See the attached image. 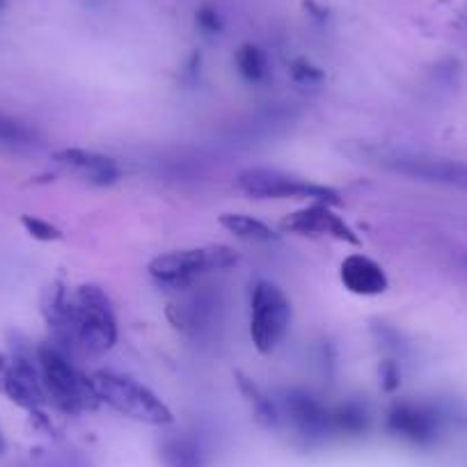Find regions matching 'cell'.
Masks as SVG:
<instances>
[{"label": "cell", "instance_id": "obj_10", "mask_svg": "<svg viewBox=\"0 0 467 467\" xmlns=\"http://www.w3.org/2000/svg\"><path fill=\"white\" fill-rule=\"evenodd\" d=\"M282 408H285V415L289 417L296 433L307 442H321V440L335 435L332 410L307 389H286L282 397Z\"/></svg>", "mask_w": 467, "mask_h": 467}, {"label": "cell", "instance_id": "obj_9", "mask_svg": "<svg viewBox=\"0 0 467 467\" xmlns=\"http://www.w3.org/2000/svg\"><path fill=\"white\" fill-rule=\"evenodd\" d=\"M0 385L3 392L26 410H39L48 401L39 376L37 356L33 360L26 350H12L10 356L0 360Z\"/></svg>", "mask_w": 467, "mask_h": 467}, {"label": "cell", "instance_id": "obj_2", "mask_svg": "<svg viewBox=\"0 0 467 467\" xmlns=\"http://www.w3.org/2000/svg\"><path fill=\"white\" fill-rule=\"evenodd\" d=\"M67 344L83 348L89 356L108 353L117 344V318L101 286L83 285L71 296Z\"/></svg>", "mask_w": 467, "mask_h": 467}, {"label": "cell", "instance_id": "obj_12", "mask_svg": "<svg viewBox=\"0 0 467 467\" xmlns=\"http://www.w3.org/2000/svg\"><path fill=\"white\" fill-rule=\"evenodd\" d=\"M53 161H56L60 168L78 174L80 179H85L88 183H94V186H110V183H115L117 179H119V174H122L119 163H117L112 156L99 154V151L89 150H76V147L56 151V154H53Z\"/></svg>", "mask_w": 467, "mask_h": 467}, {"label": "cell", "instance_id": "obj_1", "mask_svg": "<svg viewBox=\"0 0 467 467\" xmlns=\"http://www.w3.org/2000/svg\"><path fill=\"white\" fill-rule=\"evenodd\" d=\"M350 154L360 163L374 165V168L385 170V172L410 177L415 182L440 183V186L467 191L465 161L438 159V156L417 154V151L397 150V147L388 145H358Z\"/></svg>", "mask_w": 467, "mask_h": 467}, {"label": "cell", "instance_id": "obj_16", "mask_svg": "<svg viewBox=\"0 0 467 467\" xmlns=\"http://www.w3.org/2000/svg\"><path fill=\"white\" fill-rule=\"evenodd\" d=\"M39 145L42 138L33 127L0 110V147L12 151H30L37 150Z\"/></svg>", "mask_w": 467, "mask_h": 467}, {"label": "cell", "instance_id": "obj_20", "mask_svg": "<svg viewBox=\"0 0 467 467\" xmlns=\"http://www.w3.org/2000/svg\"><path fill=\"white\" fill-rule=\"evenodd\" d=\"M21 224H24L26 232H28L33 239L44 241V244H48V241L62 239L60 229H57L56 224L48 223V220L35 218V215H24V218H21Z\"/></svg>", "mask_w": 467, "mask_h": 467}, {"label": "cell", "instance_id": "obj_21", "mask_svg": "<svg viewBox=\"0 0 467 467\" xmlns=\"http://www.w3.org/2000/svg\"><path fill=\"white\" fill-rule=\"evenodd\" d=\"M195 19H197V26H200L204 33L215 35V33H220V30H223V16L218 15V10H215V7H211V5L200 7V10H197Z\"/></svg>", "mask_w": 467, "mask_h": 467}, {"label": "cell", "instance_id": "obj_7", "mask_svg": "<svg viewBox=\"0 0 467 467\" xmlns=\"http://www.w3.org/2000/svg\"><path fill=\"white\" fill-rule=\"evenodd\" d=\"M291 326V303L273 282H257L250 300V337L259 353L268 356L286 337Z\"/></svg>", "mask_w": 467, "mask_h": 467}, {"label": "cell", "instance_id": "obj_17", "mask_svg": "<svg viewBox=\"0 0 467 467\" xmlns=\"http://www.w3.org/2000/svg\"><path fill=\"white\" fill-rule=\"evenodd\" d=\"M161 465L163 467H204L200 444L186 435L168 438L161 444Z\"/></svg>", "mask_w": 467, "mask_h": 467}, {"label": "cell", "instance_id": "obj_3", "mask_svg": "<svg viewBox=\"0 0 467 467\" xmlns=\"http://www.w3.org/2000/svg\"><path fill=\"white\" fill-rule=\"evenodd\" d=\"M99 403H106L119 415L151 426H168L174 421L172 410L150 388L115 371H97L89 376Z\"/></svg>", "mask_w": 467, "mask_h": 467}, {"label": "cell", "instance_id": "obj_6", "mask_svg": "<svg viewBox=\"0 0 467 467\" xmlns=\"http://www.w3.org/2000/svg\"><path fill=\"white\" fill-rule=\"evenodd\" d=\"M239 188L259 200H309L323 204H339V192L323 183H314L298 174L282 172L275 168H250L236 179Z\"/></svg>", "mask_w": 467, "mask_h": 467}, {"label": "cell", "instance_id": "obj_15", "mask_svg": "<svg viewBox=\"0 0 467 467\" xmlns=\"http://www.w3.org/2000/svg\"><path fill=\"white\" fill-rule=\"evenodd\" d=\"M220 224L229 234H234L236 239L253 241V244H273V241L280 239L264 220L245 213H223L220 215Z\"/></svg>", "mask_w": 467, "mask_h": 467}, {"label": "cell", "instance_id": "obj_5", "mask_svg": "<svg viewBox=\"0 0 467 467\" xmlns=\"http://www.w3.org/2000/svg\"><path fill=\"white\" fill-rule=\"evenodd\" d=\"M236 262L239 257L229 245H202L161 254L150 264V275L159 285L183 286L213 271H224Z\"/></svg>", "mask_w": 467, "mask_h": 467}, {"label": "cell", "instance_id": "obj_4", "mask_svg": "<svg viewBox=\"0 0 467 467\" xmlns=\"http://www.w3.org/2000/svg\"><path fill=\"white\" fill-rule=\"evenodd\" d=\"M37 367L47 399L56 403L60 410L76 415V412L89 410L99 403L89 379L78 374V369L71 365L67 350L60 344L48 341V344L39 346Z\"/></svg>", "mask_w": 467, "mask_h": 467}, {"label": "cell", "instance_id": "obj_22", "mask_svg": "<svg viewBox=\"0 0 467 467\" xmlns=\"http://www.w3.org/2000/svg\"><path fill=\"white\" fill-rule=\"evenodd\" d=\"M380 385H383L385 392H394L401 385V369L394 360L380 362Z\"/></svg>", "mask_w": 467, "mask_h": 467}, {"label": "cell", "instance_id": "obj_19", "mask_svg": "<svg viewBox=\"0 0 467 467\" xmlns=\"http://www.w3.org/2000/svg\"><path fill=\"white\" fill-rule=\"evenodd\" d=\"M234 62H236L239 74L253 85L262 83L268 76V57L257 44H244V47L236 51V56H234Z\"/></svg>", "mask_w": 467, "mask_h": 467}, {"label": "cell", "instance_id": "obj_14", "mask_svg": "<svg viewBox=\"0 0 467 467\" xmlns=\"http://www.w3.org/2000/svg\"><path fill=\"white\" fill-rule=\"evenodd\" d=\"M369 410L360 401H344L332 408V431L344 438H360L369 431Z\"/></svg>", "mask_w": 467, "mask_h": 467}, {"label": "cell", "instance_id": "obj_18", "mask_svg": "<svg viewBox=\"0 0 467 467\" xmlns=\"http://www.w3.org/2000/svg\"><path fill=\"white\" fill-rule=\"evenodd\" d=\"M236 379H239L241 392H244V397L248 399V403L253 406L254 417H257L259 424L268 426V429H271V426H277V421H280V410H277L275 403L262 392V388H259L257 383L245 379L244 374H236Z\"/></svg>", "mask_w": 467, "mask_h": 467}, {"label": "cell", "instance_id": "obj_8", "mask_svg": "<svg viewBox=\"0 0 467 467\" xmlns=\"http://www.w3.org/2000/svg\"><path fill=\"white\" fill-rule=\"evenodd\" d=\"M385 429L412 447H433L447 429V412L433 403L399 401L388 410Z\"/></svg>", "mask_w": 467, "mask_h": 467}, {"label": "cell", "instance_id": "obj_13", "mask_svg": "<svg viewBox=\"0 0 467 467\" xmlns=\"http://www.w3.org/2000/svg\"><path fill=\"white\" fill-rule=\"evenodd\" d=\"M341 285L356 296H380L388 291V275L367 254H348L339 268Z\"/></svg>", "mask_w": 467, "mask_h": 467}, {"label": "cell", "instance_id": "obj_11", "mask_svg": "<svg viewBox=\"0 0 467 467\" xmlns=\"http://www.w3.org/2000/svg\"><path fill=\"white\" fill-rule=\"evenodd\" d=\"M282 229L291 234H300V236H332V239L344 241V244L350 245L360 244L356 229L350 227L341 215H337L330 209V204H323V202H312L305 209L286 215L282 220Z\"/></svg>", "mask_w": 467, "mask_h": 467}, {"label": "cell", "instance_id": "obj_23", "mask_svg": "<svg viewBox=\"0 0 467 467\" xmlns=\"http://www.w3.org/2000/svg\"><path fill=\"white\" fill-rule=\"evenodd\" d=\"M291 76H294L298 83H314V80L321 78V69H317V67L312 65V62L307 60H296L294 65H291Z\"/></svg>", "mask_w": 467, "mask_h": 467}, {"label": "cell", "instance_id": "obj_24", "mask_svg": "<svg viewBox=\"0 0 467 467\" xmlns=\"http://www.w3.org/2000/svg\"><path fill=\"white\" fill-rule=\"evenodd\" d=\"M7 451V440H5V433H3V429H0V456H5Z\"/></svg>", "mask_w": 467, "mask_h": 467}]
</instances>
